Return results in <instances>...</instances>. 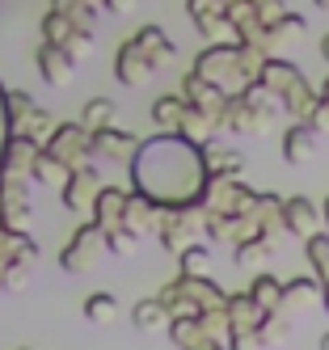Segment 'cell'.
<instances>
[{"label":"cell","instance_id":"48","mask_svg":"<svg viewBox=\"0 0 329 350\" xmlns=\"http://www.w3.org/2000/svg\"><path fill=\"white\" fill-rule=\"evenodd\" d=\"M321 350H329V334H325V338H321Z\"/></svg>","mask_w":329,"mask_h":350},{"label":"cell","instance_id":"36","mask_svg":"<svg viewBox=\"0 0 329 350\" xmlns=\"http://www.w3.org/2000/svg\"><path fill=\"white\" fill-rule=\"evenodd\" d=\"M5 106H9V131L17 127V122L25 118V114H30L38 102H34V97L30 93H21V89H5Z\"/></svg>","mask_w":329,"mask_h":350},{"label":"cell","instance_id":"45","mask_svg":"<svg viewBox=\"0 0 329 350\" xmlns=\"http://www.w3.org/2000/svg\"><path fill=\"white\" fill-rule=\"evenodd\" d=\"M5 266H9V254H5V249H0V279H5Z\"/></svg>","mask_w":329,"mask_h":350},{"label":"cell","instance_id":"41","mask_svg":"<svg viewBox=\"0 0 329 350\" xmlns=\"http://www.w3.org/2000/svg\"><path fill=\"white\" fill-rule=\"evenodd\" d=\"M140 0H101V9H106L110 17H127V13H135Z\"/></svg>","mask_w":329,"mask_h":350},{"label":"cell","instance_id":"10","mask_svg":"<svg viewBox=\"0 0 329 350\" xmlns=\"http://www.w3.org/2000/svg\"><path fill=\"white\" fill-rule=\"evenodd\" d=\"M152 72H157V64L148 59V51L135 42V38H127L118 46V55H114V77L127 85V89H144L152 81Z\"/></svg>","mask_w":329,"mask_h":350},{"label":"cell","instance_id":"5","mask_svg":"<svg viewBox=\"0 0 329 350\" xmlns=\"http://www.w3.org/2000/svg\"><path fill=\"white\" fill-rule=\"evenodd\" d=\"M198 203L215 215H253L258 190H249L241 178H207V190H202Z\"/></svg>","mask_w":329,"mask_h":350},{"label":"cell","instance_id":"34","mask_svg":"<svg viewBox=\"0 0 329 350\" xmlns=\"http://www.w3.org/2000/svg\"><path fill=\"white\" fill-rule=\"evenodd\" d=\"M304 249H308L313 274H317L321 283H329V232H313L308 241H304Z\"/></svg>","mask_w":329,"mask_h":350},{"label":"cell","instance_id":"53","mask_svg":"<svg viewBox=\"0 0 329 350\" xmlns=\"http://www.w3.org/2000/svg\"><path fill=\"white\" fill-rule=\"evenodd\" d=\"M21 350H25V346H21Z\"/></svg>","mask_w":329,"mask_h":350},{"label":"cell","instance_id":"23","mask_svg":"<svg viewBox=\"0 0 329 350\" xmlns=\"http://www.w3.org/2000/svg\"><path fill=\"white\" fill-rule=\"evenodd\" d=\"M325 295V283L317 279H291V283H283V312H291V308H308V304H317V299Z\"/></svg>","mask_w":329,"mask_h":350},{"label":"cell","instance_id":"30","mask_svg":"<svg viewBox=\"0 0 329 350\" xmlns=\"http://www.w3.org/2000/svg\"><path fill=\"white\" fill-rule=\"evenodd\" d=\"M215 127H220L215 118H207V114H202V110H194V106H190V114L182 118V127H177V131H182L186 139H194V144H211Z\"/></svg>","mask_w":329,"mask_h":350},{"label":"cell","instance_id":"44","mask_svg":"<svg viewBox=\"0 0 329 350\" xmlns=\"http://www.w3.org/2000/svg\"><path fill=\"white\" fill-rule=\"evenodd\" d=\"M321 59H325V64H329V34H325V38H321Z\"/></svg>","mask_w":329,"mask_h":350},{"label":"cell","instance_id":"4","mask_svg":"<svg viewBox=\"0 0 329 350\" xmlns=\"http://www.w3.org/2000/svg\"><path fill=\"white\" fill-rule=\"evenodd\" d=\"M106 254H110L106 228H101L97 219H89V224H81V228H76V237L64 245L60 266H64L68 274H89V270L97 266V258H106Z\"/></svg>","mask_w":329,"mask_h":350},{"label":"cell","instance_id":"37","mask_svg":"<svg viewBox=\"0 0 329 350\" xmlns=\"http://www.w3.org/2000/svg\"><path fill=\"white\" fill-rule=\"evenodd\" d=\"M30 270H34V262H9V266H5V279H0V287H5V291H21L25 283H30Z\"/></svg>","mask_w":329,"mask_h":350},{"label":"cell","instance_id":"26","mask_svg":"<svg viewBox=\"0 0 329 350\" xmlns=\"http://www.w3.org/2000/svg\"><path fill=\"white\" fill-rule=\"evenodd\" d=\"M202 152H207V173L211 178H241V169H245L241 152H233V148H215V144H202Z\"/></svg>","mask_w":329,"mask_h":350},{"label":"cell","instance_id":"51","mask_svg":"<svg viewBox=\"0 0 329 350\" xmlns=\"http://www.w3.org/2000/svg\"><path fill=\"white\" fill-rule=\"evenodd\" d=\"M325 224H329V203H325Z\"/></svg>","mask_w":329,"mask_h":350},{"label":"cell","instance_id":"27","mask_svg":"<svg viewBox=\"0 0 329 350\" xmlns=\"http://www.w3.org/2000/svg\"><path fill=\"white\" fill-rule=\"evenodd\" d=\"M114 118H118V106L110 102V97H89L85 110H81V122L89 131H101V127H114Z\"/></svg>","mask_w":329,"mask_h":350},{"label":"cell","instance_id":"15","mask_svg":"<svg viewBox=\"0 0 329 350\" xmlns=\"http://www.w3.org/2000/svg\"><path fill=\"white\" fill-rule=\"evenodd\" d=\"M317 127L313 122H291V127L283 131V161L287 165H308L313 152H317Z\"/></svg>","mask_w":329,"mask_h":350},{"label":"cell","instance_id":"49","mask_svg":"<svg viewBox=\"0 0 329 350\" xmlns=\"http://www.w3.org/2000/svg\"><path fill=\"white\" fill-rule=\"evenodd\" d=\"M321 97H329V81H325V85H321Z\"/></svg>","mask_w":329,"mask_h":350},{"label":"cell","instance_id":"19","mask_svg":"<svg viewBox=\"0 0 329 350\" xmlns=\"http://www.w3.org/2000/svg\"><path fill=\"white\" fill-rule=\"evenodd\" d=\"M317 207L308 203V198H283V228L291 232V237H300V241H308L313 232H317Z\"/></svg>","mask_w":329,"mask_h":350},{"label":"cell","instance_id":"14","mask_svg":"<svg viewBox=\"0 0 329 350\" xmlns=\"http://www.w3.org/2000/svg\"><path fill=\"white\" fill-rule=\"evenodd\" d=\"M135 148H140V139H135L131 131H118V127L93 131V157H97V161H131Z\"/></svg>","mask_w":329,"mask_h":350},{"label":"cell","instance_id":"25","mask_svg":"<svg viewBox=\"0 0 329 350\" xmlns=\"http://www.w3.org/2000/svg\"><path fill=\"white\" fill-rule=\"evenodd\" d=\"M135 42H140L144 51H148V59L157 64V68H165V64L177 55V46L169 42V34H165L161 26H144V30H135Z\"/></svg>","mask_w":329,"mask_h":350},{"label":"cell","instance_id":"52","mask_svg":"<svg viewBox=\"0 0 329 350\" xmlns=\"http://www.w3.org/2000/svg\"><path fill=\"white\" fill-rule=\"evenodd\" d=\"M93 5H101V0H93Z\"/></svg>","mask_w":329,"mask_h":350},{"label":"cell","instance_id":"12","mask_svg":"<svg viewBox=\"0 0 329 350\" xmlns=\"http://www.w3.org/2000/svg\"><path fill=\"white\" fill-rule=\"evenodd\" d=\"M42 152V144H34L30 135H9L5 139V152H0V173L9 178H30L34 182V161Z\"/></svg>","mask_w":329,"mask_h":350},{"label":"cell","instance_id":"18","mask_svg":"<svg viewBox=\"0 0 329 350\" xmlns=\"http://www.w3.org/2000/svg\"><path fill=\"white\" fill-rule=\"evenodd\" d=\"M308 34V21H304L300 13H283V17H274L270 26H266V55H278L287 42L304 38Z\"/></svg>","mask_w":329,"mask_h":350},{"label":"cell","instance_id":"3","mask_svg":"<svg viewBox=\"0 0 329 350\" xmlns=\"http://www.w3.org/2000/svg\"><path fill=\"white\" fill-rule=\"evenodd\" d=\"M278 110H283V102H278V97H274L262 81H253L245 93L228 97L224 131H233V135H266L270 122L278 118Z\"/></svg>","mask_w":329,"mask_h":350},{"label":"cell","instance_id":"28","mask_svg":"<svg viewBox=\"0 0 329 350\" xmlns=\"http://www.w3.org/2000/svg\"><path fill=\"white\" fill-rule=\"evenodd\" d=\"M249 295L258 299V304H262L266 312H274V308H283V283H278L274 274H258V279L249 283Z\"/></svg>","mask_w":329,"mask_h":350},{"label":"cell","instance_id":"24","mask_svg":"<svg viewBox=\"0 0 329 350\" xmlns=\"http://www.w3.org/2000/svg\"><path fill=\"white\" fill-rule=\"evenodd\" d=\"M55 127H60V122H55V114H51V110H42V106H34V110L25 114L21 122H17V127H13L9 135H30L34 144H42V148H47V139L55 135Z\"/></svg>","mask_w":329,"mask_h":350},{"label":"cell","instance_id":"21","mask_svg":"<svg viewBox=\"0 0 329 350\" xmlns=\"http://www.w3.org/2000/svg\"><path fill=\"white\" fill-rule=\"evenodd\" d=\"M169 308H165V299L161 295H152V299H140V304L131 308V325L140 334H152V329H169Z\"/></svg>","mask_w":329,"mask_h":350},{"label":"cell","instance_id":"11","mask_svg":"<svg viewBox=\"0 0 329 350\" xmlns=\"http://www.w3.org/2000/svg\"><path fill=\"white\" fill-rule=\"evenodd\" d=\"M34 64H38V72H42V81H47V85L64 89V85L76 77V64H81V59H76L68 46H60V42H38Z\"/></svg>","mask_w":329,"mask_h":350},{"label":"cell","instance_id":"38","mask_svg":"<svg viewBox=\"0 0 329 350\" xmlns=\"http://www.w3.org/2000/svg\"><path fill=\"white\" fill-rule=\"evenodd\" d=\"M106 241H110V254H131L140 237L127 232V228H114V232H106Z\"/></svg>","mask_w":329,"mask_h":350},{"label":"cell","instance_id":"1","mask_svg":"<svg viewBox=\"0 0 329 350\" xmlns=\"http://www.w3.org/2000/svg\"><path fill=\"white\" fill-rule=\"evenodd\" d=\"M127 165H131V186L148 194L152 203H161L165 211L198 203L211 178L202 144L186 139L182 131H161L144 139Z\"/></svg>","mask_w":329,"mask_h":350},{"label":"cell","instance_id":"16","mask_svg":"<svg viewBox=\"0 0 329 350\" xmlns=\"http://www.w3.org/2000/svg\"><path fill=\"white\" fill-rule=\"evenodd\" d=\"M224 312H228V325H233V334H253V329H258V321L266 317V308H262V304H258V299H253L249 291L228 295Z\"/></svg>","mask_w":329,"mask_h":350},{"label":"cell","instance_id":"43","mask_svg":"<svg viewBox=\"0 0 329 350\" xmlns=\"http://www.w3.org/2000/svg\"><path fill=\"white\" fill-rule=\"evenodd\" d=\"M51 9H60V13H72V9H76V0H51Z\"/></svg>","mask_w":329,"mask_h":350},{"label":"cell","instance_id":"50","mask_svg":"<svg viewBox=\"0 0 329 350\" xmlns=\"http://www.w3.org/2000/svg\"><path fill=\"white\" fill-rule=\"evenodd\" d=\"M220 5H224V9H228V5H237V0H220Z\"/></svg>","mask_w":329,"mask_h":350},{"label":"cell","instance_id":"32","mask_svg":"<svg viewBox=\"0 0 329 350\" xmlns=\"http://www.w3.org/2000/svg\"><path fill=\"white\" fill-rule=\"evenodd\" d=\"M270 241H274V237L258 232V237H249V241L233 245V262H237V266H258V262L270 254Z\"/></svg>","mask_w":329,"mask_h":350},{"label":"cell","instance_id":"20","mask_svg":"<svg viewBox=\"0 0 329 350\" xmlns=\"http://www.w3.org/2000/svg\"><path fill=\"white\" fill-rule=\"evenodd\" d=\"M68 178H72V165L68 161H60L55 152H38V161H34V186H51V190H64L68 186Z\"/></svg>","mask_w":329,"mask_h":350},{"label":"cell","instance_id":"31","mask_svg":"<svg viewBox=\"0 0 329 350\" xmlns=\"http://www.w3.org/2000/svg\"><path fill=\"white\" fill-rule=\"evenodd\" d=\"M76 34V21L68 17V13H60V9H51L47 17H42V42H60V46H68V38Z\"/></svg>","mask_w":329,"mask_h":350},{"label":"cell","instance_id":"33","mask_svg":"<svg viewBox=\"0 0 329 350\" xmlns=\"http://www.w3.org/2000/svg\"><path fill=\"white\" fill-rule=\"evenodd\" d=\"M85 317H89L93 325H110V321L118 317V299H114L110 291H93V295L85 299Z\"/></svg>","mask_w":329,"mask_h":350},{"label":"cell","instance_id":"40","mask_svg":"<svg viewBox=\"0 0 329 350\" xmlns=\"http://www.w3.org/2000/svg\"><path fill=\"white\" fill-rule=\"evenodd\" d=\"M249 5L258 9L266 21H274V17H283V13H287V9H283V0H249Z\"/></svg>","mask_w":329,"mask_h":350},{"label":"cell","instance_id":"7","mask_svg":"<svg viewBox=\"0 0 329 350\" xmlns=\"http://www.w3.org/2000/svg\"><path fill=\"white\" fill-rule=\"evenodd\" d=\"M30 178H9L0 173V215H5L9 228H25L34 215V198H30Z\"/></svg>","mask_w":329,"mask_h":350},{"label":"cell","instance_id":"17","mask_svg":"<svg viewBox=\"0 0 329 350\" xmlns=\"http://www.w3.org/2000/svg\"><path fill=\"white\" fill-rule=\"evenodd\" d=\"M122 211H127V190L101 186L97 198H93V219H97L106 232H114V228H122Z\"/></svg>","mask_w":329,"mask_h":350},{"label":"cell","instance_id":"39","mask_svg":"<svg viewBox=\"0 0 329 350\" xmlns=\"http://www.w3.org/2000/svg\"><path fill=\"white\" fill-rule=\"evenodd\" d=\"M68 51H72L76 59H85V55L93 51V30H81V26H76V34L68 38Z\"/></svg>","mask_w":329,"mask_h":350},{"label":"cell","instance_id":"29","mask_svg":"<svg viewBox=\"0 0 329 350\" xmlns=\"http://www.w3.org/2000/svg\"><path fill=\"white\" fill-rule=\"evenodd\" d=\"M177 274H211V249L207 245H186L177 254Z\"/></svg>","mask_w":329,"mask_h":350},{"label":"cell","instance_id":"9","mask_svg":"<svg viewBox=\"0 0 329 350\" xmlns=\"http://www.w3.org/2000/svg\"><path fill=\"white\" fill-rule=\"evenodd\" d=\"M182 97L194 106V110H202L207 118H215L220 127H224V110H228V93L220 89V85H211L207 77H198V72L190 68L186 77H182Z\"/></svg>","mask_w":329,"mask_h":350},{"label":"cell","instance_id":"2","mask_svg":"<svg viewBox=\"0 0 329 350\" xmlns=\"http://www.w3.org/2000/svg\"><path fill=\"white\" fill-rule=\"evenodd\" d=\"M262 64H266V51L262 46H249V42H207L194 55V72L207 77L211 85H220L228 97L245 93L253 81H258Z\"/></svg>","mask_w":329,"mask_h":350},{"label":"cell","instance_id":"42","mask_svg":"<svg viewBox=\"0 0 329 350\" xmlns=\"http://www.w3.org/2000/svg\"><path fill=\"white\" fill-rule=\"evenodd\" d=\"M5 139H9V106H5V85H0V152H5Z\"/></svg>","mask_w":329,"mask_h":350},{"label":"cell","instance_id":"6","mask_svg":"<svg viewBox=\"0 0 329 350\" xmlns=\"http://www.w3.org/2000/svg\"><path fill=\"white\" fill-rule=\"evenodd\" d=\"M47 152H55L60 161H68L72 169L93 161V131L85 127V122H60L55 135L47 139Z\"/></svg>","mask_w":329,"mask_h":350},{"label":"cell","instance_id":"46","mask_svg":"<svg viewBox=\"0 0 329 350\" xmlns=\"http://www.w3.org/2000/svg\"><path fill=\"white\" fill-rule=\"evenodd\" d=\"M321 304H325V312H329V283H325V295H321Z\"/></svg>","mask_w":329,"mask_h":350},{"label":"cell","instance_id":"47","mask_svg":"<svg viewBox=\"0 0 329 350\" xmlns=\"http://www.w3.org/2000/svg\"><path fill=\"white\" fill-rule=\"evenodd\" d=\"M313 5H317V9H329V0H313Z\"/></svg>","mask_w":329,"mask_h":350},{"label":"cell","instance_id":"13","mask_svg":"<svg viewBox=\"0 0 329 350\" xmlns=\"http://www.w3.org/2000/svg\"><path fill=\"white\" fill-rule=\"evenodd\" d=\"M161 215H165V207L161 203H152L148 194H127V211H122V228L127 232H135L140 241L148 237V232H157L161 228Z\"/></svg>","mask_w":329,"mask_h":350},{"label":"cell","instance_id":"8","mask_svg":"<svg viewBox=\"0 0 329 350\" xmlns=\"http://www.w3.org/2000/svg\"><path fill=\"white\" fill-rule=\"evenodd\" d=\"M101 186H106V182H101L97 165L85 161V165H76V169H72V178H68V186L60 190V198H64V207H68V211H76V215L89 211V215H93V198H97Z\"/></svg>","mask_w":329,"mask_h":350},{"label":"cell","instance_id":"22","mask_svg":"<svg viewBox=\"0 0 329 350\" xmlns=\"http://www.w3.org/2000/svg\"><path fill=\"white\" fill-rule=\"evenodd\" d=\"M186 114H190V102H186L182 93H165V97H157V102H152V122H157V127H165V131H177Z\"/></svg>","mask_w":329,"mask_h":350},{"label":"cell","instance_id":"35","mask_svg":"<svg viewBox=\"0 0 329 350\" xmlns=\"http://www.w3.org/2000/svg\"><path fill=\"white\" fill-rule=\"evenodd\" d=\"M253 334H258V342H262V346H274V342H283V338H287V312H283V308L266 312V317L258 321V329H253Z\"/></svg>","mask_w":329,"mask_h":350}]
</instances>
